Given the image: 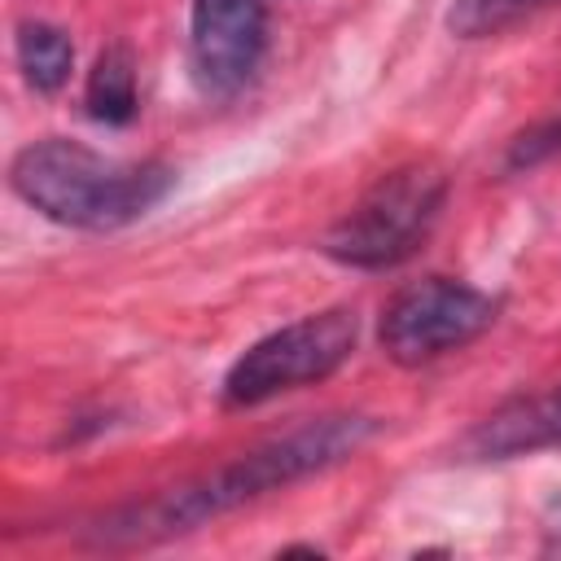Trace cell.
Returning a JSON list of instances; mask_svg holds the SVG:
<instances>
[{"label":"cell","mask_w":561,"mask_h":561,"mask_svg":"<svg viewBox=\"0 0 561 561\" xmlns=\"http://www.w3.org/2000/svg\"><path fill=\"white\" fill-rule=\"evenodd\" d=\"M377 434L373 416H355V412H337V416H320V421H302L267 443H259L254 451L237 456L232 465H219L215 473H202L149 504H136L127 513H114L101 526V539L114 543H145V539H167V535H184L219 513H232L267 491H280L289 482H302L311 473H324L333 465H342L346 456H355L368 438Z\"/></svg>","instance_id":"1"},{"label":"cell","mask_w":561,"mask_h":561,"mask_svg":"<svg viewBox=\"0 0 561 561\" xmlns=\"http://www.w3.org/2000/svg\"><path fill=\"white\" fill-rule=\"evenodd\" d=\"M18 66L35 92H57L70 79L75 44L66 31H57L48 22H22L18 26Z\"/></svg>","instance_id":"9"},{"label":"cell","mask_w":561,"mask_h":561,"mask_svg":"<svg viewBox=\"0 0 561 561\" xmlns=\"http://www.w3.org/2000/svg\"><path fill=\"white\" fill-rule=\"evenodd\" d=\"M13 193L44 219L88 232L123 228L149 215L175 184L167 162H118L79 140H35L9 167Z\"/></svg>","instance_id":"2"},{"label":"cell","mask_w":561,"mask_h":561,"mask_svg":"<svg viewBox=\"0 0 561 561\" xmlns=\"http://www.w3.org/2000/svg\"><path fill=\"white\" fill-rule=\"evenodd\" d=\"M136 57L127 44H110L88 70V114L96 123L123 127L136 118Z\"/></svg>","instance_id":"8"},{"label":"cell","mask_w":561,"mask_h":561,"mask_svg":"<svg viewBox=\"0 0 561 561\" xmlns=\"http://www.w3.org/2000/svg\"><path fill=\"white\" fill-rule=\"evenodd\" d=\"M447 202V175L430 162H412L399 167L390 175H381L355 210H346L329 237H324V254L346 263V267H394L403 263L434 228L438 210Z\"/></svg>","instance_id":"3"},{"label":"cell","mask_w":561,"mask_h":561,"mask_svg":"<svg viewBox=\"0 0 561 561\" xmlns=\"http://www.w3.org/2000/svg\"><path fill=\"white\" fill-rule=\"evenodd\" d=\"M543 4H552V0H456L447 9V31L460 39H486V35L517 26L522 18H530Z\"/></svg>","instance_id":"10"},{"label":"cell","mask_w":561,"mask_h":561,"mask_svg":"<svg viewBox=\"0 0 561 561\" xmlns=\"http://www.w3.org/2000/svg\"><path fill=\"white\" fill-rule=\"evenodd\" d=\"M263 44H267L263 0H193L188 53H193V79L206 96L241 92L259 70Z\"/></svg>","instance_id":"6"},{"label":"cell","mask_w":561,"mask_h":561,"mask_svg":"<svg viewBox=\"0 0 561 561\" xmlns=\"http://www.w3.org/2000/svg\"><path fill=\"white\" fill-rule=\"evenodd\" d=\"M557 153H561V114L526 127L522 136H513V145L504 153V167L508 171H530V167H539V162H548Z\"/></svg>","instance_id":"11"},{"label":"cell","mask_w":561,"mask_h":561,"mask_svg":"<svg viewBox=\"0 0 561 561\" xmlns=\"http://www.w3.org/2000/svg\"><path fill=\"white\" fill-rule=\"evenodd\" d=\"M359 337V320L351 307H329L316 316H302L267 337H259L224 377V403L228 408H254L285 390L316 386L329 373H337Z\"/></svg>","instance_id":"4"},{"label":"cell","mask_w":561,"mask_h":561,"mask_svg":"<svg viewBox=\"0 0 561 561\" xmlns=\"http://www.w3.org/2000/svg\"><path fill=\"white\" fill-rule=\"evenodd\" d=\"M500 316V298L465 285V280H447V276H425L408 289H399L390 298V307L381 311V351L403 364V368H421L473 337H482Z\"/></svg>","instance_id":"5"},{"label":"cell","mask_w":561,"mask_h":561,"mask_svg":"<svg viewBox=\"0 0 561 561\" xmlns=\"http://www.w3.org/2000/svg\"><path fill=\"white\" fill-rule=\"evenodd\" d=\"M557 447H561V386L495 408L460 438V451L469 460H513Z\"/></svg>","instance_id":"7"},{"label":"cell","mask_w":561,"mask_h":561,"mask_svg":"<svg viewBox=\"0 0 561 561\" xmlns=\"http://www.w3.org/2000/svg\"><path fill=\"white\" fill-rule=\"evenodd\" d=\"M548 530H552V539H557V543H561V504H557V522H552V526H548Z\"/></svg>","instance_id":"12"}]
</instances>
